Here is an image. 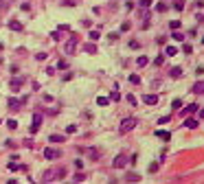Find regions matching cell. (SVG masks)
<instances>
[{"instance_id": "cb8c5ba5", "label": "cell", "mask_w": 204, "mask_h": 184, "mask_svg": "<svg viewBox=\"0 0 204 184\" xmlns=\"http://www.w3.org/2000/svg\"><path fill=\"white\" fill-rule=\"evenodd\" d=\"M119 37H121V35L116 33V31H114V33H108V40L110 42H119Z\"/></svg>"}, {"instance_id": "7402d4cb", "label": "cell", "mask_w": 204, "mask_h": 184, "mask_svg": "<svg viewBox=\"0 0 204 184\" xmlns=\"http://www.w3.org/2000/svg\"><path fill=\"white\" fill-rule=\"evenodd\" d=\"M7 127H9V130H15V127H18V121H15V119H9V121H7Z\"/></svg>"}, {"instance_id": "44dd1931", "label": "cell", "mask_w": 204, "mask_h": 184, "mask_svg": "<svg viewBox=\"0 0 204 184\" xmlns=\"http://www.w3.org/2000/svg\"><path fill=\"white\" fill-rule=\"evenodd\" d=\"M156 136H158V138H165V140H169V132H163V130H158V132H156Z\"/></svg>"}, {"instance_id": "ab89813d", "label": "cell", "mask_w": 204, "mask_h": 184, "mask_svg": "<svg viewBox=\"0 0 204 184\" xmlns=\"http://www.w3.org/2000/svg\"><path fill=\"white\" fill-rule=\"evenodd\" d=\"M138 5H140V7H143V9H145V7H149V5H151V0H140Z\"/></svg>"}, {"instance_id": "5bb4252c", "label": "cell", "mask_w": 204, "mask_h": 184, "mask_svg": "<svg viewBox=\"0 0 204 184\" xmlns=\"http://www.w3.org/2000/svg\"><path fill=\"white\" fill-rule=\"evenodd\" d=\"M202 92H204V81H198L193 85V94H202Z\"/></svg>"}, {"instance_id": "b9f144b4", "label": "cell", "mask_w": 204, "mask_h": 184, "mask_svg": "<svg viewBox=\"0 0 204 184\" xmlns=\"http://www.w3.org/2000/svg\"><path fill=\"white\" fill-rule=\"evenodd\" d=\"M73 77H75V75H73V72H66V75L62 77V79H64V81H70V79H73Z\"/></svg>"}, {"instance_id": "1f68e13d", "label": "cell", "mask_w": 204, "mask_h": 184, "mask_svg": "<svg viewBox=\"0 0 204 184\" xmlns=\"http://www.w3.org/2000/svg\"><path fill=\"white\" fill-rule=\"evenodd\" d=\"M127 79L132 81V83H140V77H138V75H129Z\"/></svg>"}, {"instance_id": "9a60e30c", "label": "cell", "mask_w": 204, "mask_h": 184, "mask_svg": "<svg viewBox=\"0 0 204 184\" xmlns=\"http://www.w3.org/2000/svg\"><path fill=\"white\" fill-rule=\"evenodd\" d=\"M145 103H147V105H154L156 103V101H158V96H156V94H145Z\"/></svg>"}, {"instance_id": "4fadbf2b", "label": "cell", "mask_w": 204, "mask_h": 184, "mask_svg": "<svg viewBox=\"0 0 204 184\" xmlns=\"http://www.w3.org/2000/svg\"><path fill=\"white\" fill-rule=\"evenodd\" d=\"M84 50H86V53H90V55H95L97 53V46L92 44V42H88V44H84Z\"/></svg>"}, {"instance_id": "52a82bcc", "label": "cell", "mask_w": 204, "mask_h": 184, "mask_svg": "<svg viewBox=\"0 0 204 184\" xmlns=\"http://www.w3.org/2000/svg\"><path fill=\"white\" fill-rule=\"evenodd\" d=\"M53 180H57V171L55 169H48L42 173V182H53Z\"/></svg>"}, {"instance_id": "8fae6325", "label": "cell", "mask_w": 204, "mask_h": 184, "mask_svg": "<svg viewBox=\"0 0 204 184\" xmlns=\"http://www.w3.org/2000/svg\"><path fill=\"white\" fill-rule=\"evenodd\" d=\"M20 105H22V101H18V99H9V110H20Z\"/></svg>"}, {"instance_id": "5b68a950", "label": "cell", "mask_w": 204, "mask_h": 184, "mask_svg": "<svg viewBox=\"0 0 204 184\" xmlns=\"http://www.w3.org/2000/svg\"><path fill=\"white\" fill-rule=\"evenodd\" d=\"M127 156H125V154H119V156H116V158H114V162H112V164H114V169H123V167H125V164H127Z\"/></svg>"}, {"instance_id": "8d00e7d4", "label": "cell", "mask_w": 204, "mask_h": 184, "mask_svg": "<svg viewBox=\"0 0 204 184\" xmlns=\"http://www.w3.org/2000/svg\"><path fill=\"white\" fill-rule=\"evenodd\" d=\"M165 123H169V116H160L158 119V125H165Z\"/></svg>"}, {"instance_id": "603a6c76", "label": "cell", "mask_w": 204, "mask_h": 184, "mask_svg": "<svg viewBox=\"0 0 204 184\" xmlns=\"http://www.w3.org/2000/svg\"><path fill=\"white\" fill-rule=\"evenodd\" d=\"M7 167H9V171H18V169H20V162H15V160H13V162H9Z\"/></svg>"}, {"instance_id": "d6a6232c", "label": "cell", "mask_w": 204, "mask_h": 184, "mask_svg": "<svg viewBox=\"0 0 204 184\" xmlns=\"http://www.w3.org/2000/svg\"><path fill=\"white\" fill-rule=\"evenodd\" d=\"M77 132V125H68V127H66V134H75Z\"/></svg>"}, {"instance_id": "6da1fadb", "label": "cell", "mask_w": 204, "mask_h": 184, "mask_svg": "<svg viewBox=\"0 0 204 184\" xmlns=\"http://www.w3.org/2000/svg\"><path fill=\"white\" fill-rule=\"evenodd\" d=\"M136 125H138V121H136L134 116H127V119H123V121H121L119 132H121V134H127V132H132V130H134Z\"/></svg>"}, {"instance_id": "ee69618b", "label": "cell", "mask_w": 204, "mask_h": 184, "mask_svg": "<svg viewBox=\"0 0 204 184\" xmlns=\"http://www.w3.org/2000/svg\"><path fill=\"white\" fill-rule=\"evenodd\" d=\"M129 26H132L129 22H123V24H121V31H129Z\"/></svg>"}, {"instance_id": "f35d334b", "label": "cell", "mask_w": 204, "mask_h": 184, "mask_svg": "<svg viewBox=\"0 0 204 184\" xmlns=\"http://www.w3.org/2000/svg\"><path fill=\"white\" fill-rule=\"evenodd\" d=\"M174 9H176V11H184V5H182V2H176Z\"/></svg>"}, {"instance_id": "d6986e66", "label": "cell", "mask_w": 204, "mask_h": 184, "mask_svg": "<svg viewBox=\"0 0 204 184\" xmlns=\"http://www.w3.org/2000/svg\"><path fill=\"white\" fill-rule=\"evenodd\" d=\"M176 53H178V48H176V46H167V48H165V55H169V57H174Z\"/></svg>"}, {"instance_id": "f6af8a7d", "label": "cell", "mask_w": 204, "mask_h": 184, "mask_svg": "<svg viewBox=\"0 0 204 184\" xmlns=\"http://www.w3.org/2000/svg\"><path fill=\"white\" fill-rule=\"evenodd\" d=\"M20 9H22V11H29V9H31V5H29V2H22Z\"/></svg>"}, {"instance_id": "bcb514c9", "label": "cell", "mask_w": 204, "mask_h": 184, "mask_svg": "<svg viewBox=\"0 0 204 184\" xmlns=\"http://www.w3.org/2000/svg\"><path fill=\"white\" fill-rule=\"evenodd\" d=\"M127 101H129L132 105H136V96H134V94H129V96H127Z\"/></svg>"}, {"instance_id": "d590c367", "label": "cell", "mask_w": 204, "mask_h": 184, "mask_svg": "<svg viewBox=\"0 0 204 184\" xmlns=\"http://www.w3.org/2000/svg\"><path fill=\"white\" fill-rule=\"evenodd\" d=\"M35 59H37V61H44L46 59V53H37V55H35Z\"/></svg>"}, {"instance_id": "f1b7e54d", "label": "cell", "mask_w": 204, "mask_h": 184, "mask_svg": "<svg viewBox=\"0 0 204 184\" xmlns=\"http://www.w3.org/2000/svg\"><path fill=\"white\" fill-rule=\"evenodd\" d=\"M99 37H101V33H99V31H90V40H92V42H95V40H99Z\"/></svg>"}, {"instance_id": "e0dca14e", "label": "cell", "mask_w": 204, "mask_h": 184, "mask_svg": "<svg viewBox=\"0 0 204 184\" xmlns=\"http://www.w3.org/2000/svg\"><path fill=\"white\" fill-rule=\"evenodd\" d=\"M9 29H13V31H22V22L11 20V22H9Z\"/></svg>"}, {"instance_id": "3957f363", "label": "cell", "mask_w": 204, "mask_h": 184, "mask_svg": "<svg viewBox=\"0 0 204 184\" xmlns=\"http://www.w3.org/2000/svg\"><path fill=\"white\" fill-rule=\"evenodd\" d=\"M40 125H42V114L40 112H35L33 114V123H31V134H37V132H40Z\"/></svg>"}, {"instance_id": "7dc6e473", "label": "cell", "mask_w": 204, "mask_h": 184, "mask_svg": "<svg viewBox=\"0 0 204 184\" xmlns=\"http://www.w3.org/2000/svg\"><path fill=\"white\" fill-rule=\"evenodd\" d=\"M75 182H84V173H77L75 175Z\"/></svg>"}, {"instance_id": "d4e9b609", "label": "cell", "mask_w": 204, "mask_h": 184, "mask_svg": "<svg viewBox=\"0 0 204 184\" xmlns=\"http://www.w3.org/2000/svg\"><path fill=\"white\" fill-rule=\"evenodd\" d=\"M171 37H174L176 42H182V40H184V35H182V33H178V31H174V33H171Z\"/></svg>"}, {"instance_id": "83f0119b", "label": "cell", "mask_w": 204, "mask_h": 184, "mask_svg": "<svg viewBox=\"0 0 204 184\" xmlns=\"http://www.w3.org/2000/svg\"><path fill=\"white\" fill-rule=\"evenodd\" d=\"M180 24H182V22H178V20H171V22H169L171 31H178V29H180Z\"/></svg>"}, {"instance_id": "277c9868", "label": "cell", "mask_w": 204, "mask_h": 184, "mask_svg": "<svg viewBox=\"0 0 204 184\" xmlns=\"http://www.w3.org/2000/svg\"><path fill=\"white\" fill-rule=\"evenodd\" d=\"M59 156H62L59 149H53V147H46L44 149V158L46 160H55V158H59Z\"/></svg>"}, {"instance_id": "7a4b0ae2", "label": "cell", "mask_w": 204, "mask_h": 184, "mask_svg": "<svg viewBox=\"0 0 204 184\" xmlns=\"http://www.w3.org/2000/svg\"><path fill=\"white\" fill-rule=\"evenodd\" d=\"M77 42H79V40H77V35H73V37H70V40L64 44V53H66V55H73V53L77 50Z\"/></svg>"}, {"instance_id": "60d3db41", "label": "cell", "mask_w": 204, "mask_h": 184, "mask_svg": "<svg viewBox=\"0 0 204 184\" xmlns=\"http://www.w3.org/2000/svg\"><path fill=\"white\" fill-rule=\"evenodd\" d=\"M156 9H158V11H160V13H163V11H167V5H165V2H160V5H158V7H156Z\"/></svg>"}, {"instance_id": "74e56055", "label": "cell", "mask_w": 204, "mask_h": 184, "mask_svg": "<svg viewBox=\"0 0 204 184\" xmlns=\"http://www.w3.org/2000/svg\"><path fill=\"white\" fill-rule=\"evenodd\" d=\"M156 171H158V164L151 162V164H149V173H156Z\"/></svg>"}, {"instance_id": "f546056e", "label": "cell", "mask_w": 204, "mask_h": 184, "mask_svg": "<svg viewBox=\"0 0 204 184\" xmlns=\"http://www.w3.org/2000/svg\"><path fill=\"white\" fill-rule=\"evenodd\" d=\"M171 108H174V110H180V108H182V101H180V99H174V103H171Z\"/></svg>"}, {"instance_id": "8992f818", "label": "cell", "mask_w": 204, "mask_h": 184, "mask_svg": "<svg viewBox=\"0 0 204 184\" xmlns=\"http://www.w3.org/2000/svg\"><path fill=\"white\" fill-rule=\"evenodd\" d=\"M9 85H11V92H18V90L24 85V77H13Z\"/></svg>"}, {"instance_id": "7c38bea8", "label": "cell", "mask_w": 204, "mask_h": 184, "mask_svg": "<svg viewBox=\"0 0 204 184\" xmlns=\"http://www.w3.org/2000/svg\"><path fill=\"white\" fill-rule=\"evenodd\" d=\"M184 127H187V130H195V127H198V121L195 119H187L184 121Z\"/></svg>"}, {"instance_id": "7bdbcfd3", "label": "cell", "mask_w": 204, "mask_h": 184, "mask_svg": "<svg viewBox=\"0 0 204 184\" xmlns=\"http://www.w3.org/2000/svg\"><path fill=\"white\" fill-rule=\"evenodd\" d=\"M81 26H84V29H90V26H92V22H90V20H84V22H81Z\"/></svg>"}, {"instance_id": "ac0fdd59", "label": "cell", "mask_w": 204, "mask_h": 184, "mask_svg": "<svg viewBox=\"0 0 204 184\" xmlns=\"http://www.w3.org/2000/svg\"><path fill=\"white\" fill-rule=\"evenodd\" d=\"M147 61H149V57H145V55H140L138 59H136V64H138L140 68H143V66H147Z\"/></svg>"}, {"instance_id": "9c48e42d", "label": "cell", "mask_w": 204, "mask_h": 184, "mask_svg": "<svg viewBox=\"0 0 204 184\" xmlns=\"http://www.w3.org/2000/svg\"><path fill=\"white\" fill-rule=\"evenodd\" d=\"M169 77H174V79H178V77H182V68H180V66H174V68L169 70Z\"/></svg>"}, {"instance_id": "ba28073f", "label": "cell", "mask_w": 204, "mask_h": 184, "mask_svg": "<svg viewBox=\"0 0 204 184\" xmlns=\"http://www.w3.org/2000/svg\"><path fill=\"white\" fill-rule=\"evenodd\" d=\"M198 103H189V105H187V108H184L182 110V114H193V112H198Z\"/></svg>"}, {"instance_id": "4dcf8cb0", "label": "cell", "mask_w": 204, "mask_h": 184, "mask_svg": "<svg viewBox=\"0 0 204 184\" xmlns=\"http://www.w3.org/2000/svg\"><path fill=\"white\" fill-rule=\"evenodd\" d=\"M149 24H151V22L147 20V18H143V24H140V29H143V31H147V29H149Z\"/></svg>"}, {"instance_id": "c3c4849f", "label": "cell", "mask_w": 204, "mask_h": 184, "mask_svg": "<svg viewBox=\"0 0 204 184\" xmlns=\"http://www.w3.org/2000/svg\"><path fill=\"white\" fill-rule=\"evenodd\" d=\"M5 7H7V2H5V0H0V11L5 9Z\"/></svg>"}, {"instance_id": "2e32d148", "label": "cell", "mask_w": 204, "mask_h": 184, "mask_svg": "<svg viewBox=\"0 0 204 184\" xmlns=\"http://www.w3.org/2000/svg\"><path fill=\"white\" fill-rule=\"evenodd\" d=\"M108 99H110V103H119V101H121V94H119V90H114V92H112V94H110Z\"/></svg>"}, {"instance_id": "30bf717a", "label": "cell", "mask_w": 204, "mask_h": 184, "mask_svg": "<svg viewBox=\"0 0 204 184\" xmlns=\"http://www.w3.org/2000/svg\"><path fill=\"white\" fill-rule=\"evenodd\" d=\"M138 180H140V175L134 173V171L132 173H125V182H138Z\"/></svg>"}, {"instance_id": "ffe728a7", "label": "cell", "mask_w": 204, "mask_h": 184, "mask_svg": "<svg viewBox=\"0 0 204 184\" xmlns=\"http://www.w3.org/2000/svg\"><path fill=\"white\" fill-rule=\"evenodd\" d=\"M48 140H50V143H64V136H59V134H53Z\"/></svg>"}, {"instance_id": "484cf974", "label": "cell", "mask_w": 204, "mask_h": 184, "mask_svg": "<svg viewBox=\"0 0 204 184\" xmlns=\"http://www.w3.org/2000/svg\"><path fill=\"white\" fill-rule=\"evenodd\" d=\"M97 103H99V105H108L110 99H108V96H97Z\"/></svg>"}, {"instance_id": "4316f807", "label": "cell", "mask_w": 204, "mask_h": 184, "mask_svg": "<svg viewBox=\"0 0 204 184\" xmlns=\"http://www.w3.org/2000/svg\"><path fill=\"white\" fill-rule=\"evenodd\" d=\"M57 68H59V70H66V68H68V61H66V59H59V61H57Z\"/></svg>"}, {"instance_id": "e575fe53", "label": "cell", "mask_w": 204, "mask_h": 184, "mask_svg": "<svg viewBox=\"0 0 204 184\" xmlns=\"http://www.w3.org/2000/svg\"><path fill=\"white\" fill-rule=\"evenodd\" d=\"M88 154H90V158H92V160H95V158H99V151H97V149H90Z\"/></svg>"}, {"instance_id": "836d02e7", "label": "cell", "mask_w": 204, "mask_h": 184, "mask_svg": "<svg viewBox=\"0 0 204 184\" xmlns=\"http://www.w3.org/2000/svg\"><path fill=\"white\" fill-rule=\"evenodd\" d=\"M129 48H134V50H138V48H140V44H138V42H136V40H132V42H129Z\"/></svg>"}]
</instances>
